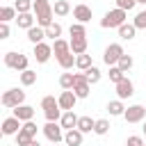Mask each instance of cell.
Here are the masks:
<instances>
[{
  "label": "cell",
  "instance_id": "6da1fadb",
  "mask_svg": "<svg viewBox=\"0 0 146 146\" xmlns=\"http://www.w3.org/2000/svg\"><path fill=\"white\" fill-rule=\"evenodd\" d=\"M34 16H36V23L41 27H48L52 25V7L48 0H34Z\"/></svg>",
  "mask_w": 146,
  "mask_h": 146
},
{
  "label": "cell",
  "instance_id": "7a4b0ae2",
  "mask_svg": "<svg viewBox=\"0 0 146 146\" xmlns=\"http://www.w3.org/2000/svg\"><path fill=\"white\" fill-rule=\"evenodd\" d=\"M125 9H112V11H107L105 14V18L100 21V27H121L123 23H125Z\"/></svg>",
  "mask_w": 146,
  "mask_h": 146
},
{
  "label": "cell",
  "instance_id": "3957f363",
  "mask_svg": "<svg viewBox=\"0 0 146 146\" xmlns=\"http://www.w3.org/2000/svg\"><path fill=\"white\" fill-rule=\"evenodd\" d=\"M41 107H43V114L48 121H57L62 119V107H59V100H55L52 96H46L41 100Z\"/></svg>",
  "mask_w": 146,
  "mask_h": 146
},
{
  "label": "cell",
  "instance_id": "277c9868",
  "mask_svg": "<svg viewBox=\"0 0 146 146\" xmlns=\"http://www.w3.org/2000/svg\"><path fill=\"white\" fill-rule=\"evenodd\" d=\"M5 66L16 68V71H25L27 68V57L21 52H5Z\"/></svg>",
  "mask_w": 146,
  "mask_h": 146
},
{
  "label": "cell",
  "instance_id": "5b68a950",
  "mask_svg": "<svg viewBox=\"0 0 146 146\" xmlns=\"http://www.w3.org/2000/svg\"><path fill=\"white\" fill-rule=\"evenodd\" d=\"M23 100H25V91H21V89H9L2 94L5 107H18V105H23Z\"/></svg>",
  "mask_w": 146,
  "mask_h": 146
},
{
  "label": "cell",
  "instance_id": "8992f818",
  "mask_svg": "<svg viewBox=\"0 0 146 146\" xmlns=\"http://www.w3.org/2000/svg\"><path fill=\"white\" fill-rule=\"evenodd\" d=\"M121 55H123V48H121V43H110V46L105 48V55H103V62H105L107 66H114V64H119V59H121Z\"/></svg>",
  "mask_w": 146,
  "mask_h": 146
},
{
  "label": "cell",
  "instance_id": "52a82bcc",
  "mask_svg": "<svg viewBox=\"0 0 146 146\" xmlns=\"http://www.w3.org/2000/svg\"><path fill=\"white\" fill-rule=\"evenodd\" d=\"M43 135L52 141V144H59L62 139H64V132H62V123H57V121H48L46 125H43Z\"/></svg>",
  "mask_w": 146,
  "mask_h": 146
},
{
  "label": "cell",
  "instance_id": "ba28073f",
  "mask_svg": "<svg viewBox=\"0 0 146 146\" xmlns=\"http://www.w3.org/2000/svg\"><path fill=\"white\" fill-rule=\"evenodd\" d=\"M144 116H146V107L144 105H130L123 112V119L128 123H139V121H144Z\"/></svg>",
  "mask_w": 146,
  "mask_h": 146
},
{
  "label": "cell",
  "instance_id": "9c48e42d",
  "mask_svg": "<svg viewBox=\"0 0 146 146\" xmlns=\"http://www.w3.org/2000/svg\"><path fill=\"white\" fill-rule=\"evenodd\" d=\"M73 91L78 98H87L89 96V80L84 73H75V84H73Z\"/></svg>",
  "mask_w": 146,
  "mask_h": 146
},
{
  "label": "cell",
  "instance_id": "30bf717a",
  "mask_svg": "<svg viewBox=\"0 0 146 146\" xmlns=\"http://www.w3.org/2000/svg\"><path fill=\"white\" fill-rule=\"evenodd\" d=\"M50 55H52V46H48V43H34V57H36V62L39 64H46L48 59H50Z\"/></svg>",
  "mask_w": 146,
  "mask_h": 146
},
{
  "label": "cell",
  "instance_id": "8fae6325",
  "mask_svg": "<svg viewBox=\"0 0 146 146\" xmlns=\"http://www.w3.org/2000/svg\"><path fill=\"white\" fill-rule=\"evenodd\" d=\"M57 100H59V107H62L64 112H68V110H73V107H75L78 96H75V91H73V89H66V91H62V96H59Z\"/></svg>",
  "mask_w": 146,
  "mask_h": 146
},
{
  "label": "cell",
  "instance_id": "7c38bea8",
  "mask_svg": "<svg viewBox=\"0 0 146 146\" xmlns=\"http://www.w3.org/2000/svg\"><path fill=\"white\" fill-rule=\"evenodd\" d=\"M135 94V87H132V82L128 80V78H123L121 82H116V96L123 100V98H130Z\"/></svg>",
  "mask_w": 146,
  "mask_h": 146
},
{
  "label": "cell",
  "instance_id": "4fadbf2b",
  "mask_svg": "<svg viewBox=\"0 0 146 146\" xmlns=\"http://www.w3.org/2000/svg\"><path fill=\"white\" fill-rule=\"evenodd\" d=\"M21 128H23L21 119H16V116H9V119L2 121V135H16Z\"/></svg>",
  "mask_w": 146,
  "mask_h": 146
},
{
  "label": "cell",
  "instance_id": "5bb4252c",
  "mask_svg": "<svg viewBox=\"0 0 146 146\" xmlns=\"http://www.w3.org/2000/svg\"><path fill=\"white\" fill-rule=\"evenodd\" d=\"M73 16L78 18V23H89V21H91V7H87V5H75V7H73Z\"/></svg>",
  "mask_w": 146,
  "mask_h": 146
},
{
  "label": "cell",
  "instance_id": "9a60e30c",
  "mask_svg": "<svg viewBox=\"0 0 146 146\" xmlns=\"http://www.w3.org/2000/svg\"><path fill=\"white\" fill-rule=\"evenodd\" d=\"M14 116L21 119L23 123H25V121H32V116H34V107H30V105H18V107H14Z\"/></svg>",
  "mask_w": 146,
  "mask_h": 146
},
{
  "label": "cell",
  "instance_id": "2e32d148",
  "mask_svg": "<svg viewBox=\"0 0 146 146\" xmlns=\"http://www.w3.org/2000/svg\"><path fill=\"white\" fill-rule=\"evenodd\" d=\"M82 135H84V132H80L78 128H71V130H66V135H64V141H66V146H80V144H82Z\"/></svg>",
  "mask_w": 146,
  "mask_h": 146
},
{
  "label": "cell",
  "instance_id": "e0dca14e",
  "mask_svg": "<svg viewBox=\"0 0 146 146\" xmlns=\"http://www.w3.org/2000/svg\"><path fill=\"white\" fill-rule=\"evenodd\" d=\"M78 119H80V116H75V112H73V110H68V112H64V114H62L59 123H62V128L71 130V128H78Z\"/></svg>",
  "mask_w": 146,
  "mask_h": 146
},
{
  "label": "cell",
  "instance_id": "ac0fdd59",
  "mask_svg": "<svg viewBox=\"0 0 146 146\" xmlns=\"http://www.w3.org/2000/svg\"><path fill=\"white\" fill-rule=\"evenodd\" d=\"M71 50L75 52V55H82V52H87V36H71Z\"/></svg>",
  "mask_w": 146,
  "mask_h": 146
},
{
  "label": "cell",
  "instance_id": "d6986e66",
  "mask_svg": "<svg viewBox=\"0 0 146 146\" xmlns=\"http://www.w3.org/2000/svg\"><path fill=\"white\" fill-rule=\"evenodd\" d=\"M135 32H137L135 23H123V25L119 27V36H121V39H125V41L135 39Z\"/></svg>",
  "mask_w": 146,
  "mask_h": 146
},
{
  "label": "cell",
  "instance_id": "ffe728a7",
  "mask_svg": "<svg viewBox=\"0 0 146 146\" xmlns=\"http://www.w3.org/2000/svg\"><path fill=\"white\" fill-rule=\"evenodd\" d=\"M16 23H18V27H25V30H30V27H34V16H32L30 11H25V14H18V16H16Z\"/></svg>",
  "mask_w": 146,
  "mask_h": 146
},
{
  "label": "cell",
  "instance_id": "44dd1931",
  "mask_svg": "<svg viewBox=\"0 0 146 146\" xmlns=\"http://www.w3.org/2000/svg\"><path fill=\"white\" fill-rule=\"evenodd\" d=\"M27 39H30L32 43H41V41L46 39V30H43V27H30V30H27Z\"/></svg>",
  "mask_w": 146,
  "mask_h": 146
},
{
  "label": "cell",
  "instance_id": "7402d4cb",
  "mask_svg": "<svg viewBox=\"0 0 146 146\" xmlns=\"http://www.w3.org/2000/svg\"><path fill=\"white\" fill-rule=\"evenodd\" d=\"M52 52L59 57V55H66V52H71V43H66L64 39H55V43H52Z\"/></svg>",
  "mask_w": 146,
  "mask_h": 146
},
{
  "label": "cell",
  "instance_id": "603a6c76",
  "mask_svg": "<svg viewBox=\"0 0 146 146\" xmlns=\"http://www.w3.org/2000/svg\"><path fill=\"white\" fill-rule=\"evenodd\" d=\"M57 62H59L62 68H73V64H75V52L71 50V52H66V55H59Z\"/></svg>",
  "mask_w": 146,
  "mask_h": 146
},
{
  "label": "cell",
  "instance_id": "cb8c5ba5",
  "mask_svg": "<svg viewBox=\"0 0 146 146\" xmlns=\"http://www.w3.org/2000/svg\"><path fill=\"white\" fill-rule=\"evenodd\" d=\"M96 125V121H91V116H80L78 119V130L80 132H91Z\"/></svg>",
  "mask_w": 146,
  "mask_h": 146
},
{
  "label": "cell",
  "instance_id": "d4e9b609",
  "mask_svg": "<svg viewBox=\"0 0 146 146\" xmlns=\"http://www.w3.org/2000/svg\"><path fill=\"white\" fill-rule=\"evenodd\" d=\"M52 11H55L57 16H66V14L71 11V5H68L66 0H55V7H52Z\"/></svg>",
  "mask_w": 146,
  "mask_h": 146
},
{
  "label": "cell",
  "instance_id": "484cf974",
  "mask_svg": "<svg viewBox=\"0 0 146 146\" xmlns=\"http://www.w3.org/2000/svg\"><path fill=\"white\" fill-rule=\"evenodd\" d=\"M75 66H78V68H82V71L91 68V66H94V64H91V55H84V52H82V55H78V57H75Z\"/></svg>",
  "mask_w": 146,
  "mask_h": 146
},
{
  "label": "cell",
  "instance_id": "4316f807",
  "mask_svg": "<svg viewBox=\"0 0 146 146\" xmlns=\"http://www.w3.org/2000/svg\"><path fill=\"white\" fill-rule=\"evenodd\" d=\"M11 18H16V7H2L0 9V23H9Z\"/></svg>",
  "mask_w": 146,
  "mask_h": 146
},
{
  "label": "cell",
  "instance_id": "83f0119b",
  "mask_svg": "<svg viewBox=\"0 0 146 146\" xmlns=\"http://www.w3.org/2000/svg\"><path fill=\"white\" fill-rule=\"evenodd\" d=\"M21 82H23L25 87H30V84H34V82H36V73H34V71H30V68H25V71H21Z\"/></svg>",
  "mask_w": 146,
  "mask_h": 146
},
{
  "label": "cell",
  "instance_id": "f1b7e54d",
  "mask_svg": "<svg viewBox=\"0 0 146 146\" xmlns=\"http://www.w3.org/2000/svg\"><path fill=\"white\" fill-rule=\"evenodd\" d=\"M59 84H62V89H73V84H75V73H62Z\"/></svg>",
  "mask_w": 146,
  "mask_h": 146
},
{
  "label": "cell",
  "instance_id": "f546056e",
  "mask_svg": "<svg viewBox=\"0 0 146 146\" xmlns=\"http://www.w3.org/2000/svg\"><path fill=\"white\" fill-rule=\"evenodd\" d=\"M107 112H110L112 116H119V114H123V112H125V107H123L121 98H119V100H112V103L107 105Z\"/></svg>",
  "mask_w": 146,
  "mask_h": 146
},
{
  "label": "cell",
  "instance_id": "4dcf8cb0",
  "mask_svg": "<svg viewBox=\"0 0 146 146\" xmlns=\"http://www.w3.org/2000/svg\"><path fill=\"white\" fill-rule=\"evenodd\" d=\"M32 139H34V137H32V135H30L27 130H23V128H21V130L16 132V144H18V146H27V144H30Z\"/></svg>",
  "mask_w": 146,
  "mask_h": 146
},
{
  "label": "cell",
  "instance_id": "1f68e13d",
  "mask_svg": "<svg viewBox=\"0 0 146 146\" xmlns=\"http://www.w3.org/2000/svg\"><path fill=\"white\" fill-rule=\"evenodd\" d=\"M43 30H46V36L48 39H59V34H62V25L59 23H52V25H48Z\"/></svg>",
  "mask_w": 146,
  "mask_h": 146
},
{
  "label": "cell",
  "instance_id": "d6a6232c",
  "mask_svg": "<svg viewBox=\"0 0 146 146\" xmlns=\"http://www.w3.org/2000/svg\"><path fill=\"white\" fill-rule=\"evenodd\" d=\"M84 75H87V80H89V84H96V82L100 80V71H98L96 66H91V68H87V71H84Z\"/></svg>",
  "mask_w": 146,
  "mask_h": 146
},
{
  "label": "cell",
  "instance_id": "836d02e7",
  "mask_svg": "<svg viewBox=\"0 0 146 146\" xmlns=\"http://www.w3.org/2000/svg\"><path fill=\"white\" fill-rule=\"evenodd\" d=\"M123 73H125V71H121L119 66H110V80H112L114 84H116V82H121V80L125 78Z\"/></svg>",
  "mask_w": 146,
  "mask_h": 146
},
{
  "label": "cell",
  "instance_id": "e575fe53",
  "mask_svg": "<svg viewBox=\"0 0 146 146\" xmlns=\"http://www.w3.org/2000/svg\"><path fill=\"white\" fill-rule=\"evenodd\" d=\"M14 7H16V11H18V14H25V11H30V9L34 7V2H32V0H16V5H14Z\"/></svg>",
  "mask_w": 146,
  "mask_h": 146
},
{
  "label": "cell",
  "instance_id": "d590c367",
  "mask_svg": "<svg viewBox=\"0 0 146 146\" xmlns=\"http://www.w3.org/2000/svg\"><path fill=\"white\" fill-rule=\"evenodd\" d=\"M107 130H110V121L98 119V121H96V125H94V132H96V135H105Z\"/></svg>",
  "mask_w": 146,
  "mask_h": 146
},
{
  "label": "cell",
  "instance_id": "8d00e7d4",
  "mask_svg": "<svg viewBox=\"0 0 146 146\" xmlns=\"http://www.w3.org/2000/svg\"><path fill=\"white\" fill-rule=\"evenodd\" d=\"M71 36H87L84 23H73V25H71Z\"/></svg>",
  "mask_w": 146,
  "mask_h": 146
},
{
  "label": "cell",
  "instance_id": "74e56055",
  "mask_svg": "<svg viewBox=\"0 0 146 146\" xmlns=\"http://www.w3.org/2000/svg\"><path fill=\"white\" fill-rule=\"evenodd\" d=\"M132 23H135V27H137V30H146V9H144V11H139V14L135 16V21H132Z\"/></svg>",
  "mask_w": 146,
  "mask_h": 146
},
{
  "label": "cell",
  "instance_id": "f35d334b",
  "mask_svg": "<svg viewBox=\"0 0 146 146\" xmlns=\"http://www.w3.org/2000/svg\"><path fill=\"white\" fill-rule=\"evenodd\" d=\"M116 66H119V68H121V71H128V68H130V66H132V57H130V55H125V52H123V55H121V59H119V64H116Z\"/></svg>",
  "mask_w": 146,
  "mask_h": 146
},
{
  "label": "cell",
  "instance_id": "ab89813d",
  "mask_svg": "<svg viewBox=\"0 0 146 146\" xmlns=\"http://www.w3.org/2000/svg\"><path fill=\"white\" fill-rule=\"evenodd\" d=\"M135 5H137V0H116V7L119 9H125V11H130Z\"/></svg>",
  "mask_w": 146,
  "mask_h": 146
},
{
  "label": "cell",
  "instance_id": "60d3db41",
  "mask_svg": "<svg viewBox=\"0 0 146 146\" xmlns=\"http://www.w3.org/2000/svg\"><path fill=\"white\" fill-rule=\"evenodd\" d=\"M125 146H146V144H144V139H141V137H137V135H132V137H128V141H125Z\"/></svg>",
  "mask_w": 146,
  "mask_h": 146
},
{
  "label": "cell",
  "instance_id": "b9f144b4",
  "mask_svg": "<svg viewBox=\"0 0 146 146\" xmlns=\"http://www.w3.org/2000/svg\"><path fill=\"white\" fill-rule=\"evenodd\" d=\"M23 130H27L32 137H36V123H34V121H25V123H23Z\"/></svg>",
  "mask_w": 146,
  "mask_h": 146
},
{
  "label": "cell",
  "instance_id": "7bdbcfd3",
  "mask_svg": "<svg viewBox=\"0 0 146 146\" xmlns=\"http://www.w3.org/2000/svg\"><path fill=\"white\" fill-rule=\"evenodd\" d=\"M7 36H9V25L0 23V39H7Z\"/></svg>",
  "mask_w": 146,
  "mask_h": 146
},
{
  "label": "cell",
  "instance_id": "ee69618b",
  "mask_svg": "<svg viewBox=\"0 0 146 146\" xmlns=\"http://www.w3.org/2000/svg\"><path fill=\"white\" fill-rule=\"evenodd\" d=\"M27 146H39V141H36V139H32V141H30Z\"/></svg>",
  "mask_w": 146,
  "mask_h": 146
},
{
  "label": "cell",
  "instance_id": "f6af8a7d",
  "mask_svg": "<svg viewBox=\"0 0 146 146\" xmlns=\"http://www.w3.org/2000/svg\"><path fill=\"white\" fill-rule=\"evenodd\" d=\"M137 2H139V5H146V0H137Z\"/></svg>",
  "mask_w": 146,
  "mask_h": 146
},
{
  "label": "cell",
  "instance_id": "bcb514c9",
  "mask_svg": "<svg viewBox=\"0 0 146 146\" xmlns=\"http://www.w3.org/2000/svg\"><path fill=\"white\" fill-rule=\"evenodd\" d=\"M144 135H146V123H144Z\"/></svg>",
  "mask_w": 146,
  "mask_h": 146
},
{
  "label": "cell",
  "instance_id": "7dc6e473",
  "mask_svg": "<svg viewBox=\"0 0 146 146\" xmlns=\"http://www.w3.org/2000/svg\"><path fill=\"white\" fill-rule=\"evenodd\" d=\"M52 146H57V144H52Z\"/></svg>",
  "mask_w": 146,
  "mask_h": 146
}]
</instances>
